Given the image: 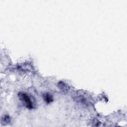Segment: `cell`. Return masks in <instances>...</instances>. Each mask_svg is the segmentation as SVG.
<instances>
[{
	"label": "cell",
	"mask_w": 127,
	"mask_h": 127,
	"mask_svg": "<svg viewBox=\"0 0 127 127\" xmlns=\"http://www.w3.org/2000/svg\"><path fill=\"white\" fill-rule=\"evenodd\" d=\"M19 97L20 100L24 104L25 106L29 109H32L33 107V103L31 100L30 97L24 93H20Z\"/></svg>",
	"instance_id": "6da1fadb"
},
{
	"label": "cell",
	"mask_w": 127,
	"mask_h": 127,
	"mask_svg": "<svg viewBox=\"0 0 127 127\" xmlns=\"http://www.w3.org/2000/svg\"><path fill=\"white\" fill-rule=\"evenodd\" d=\"M43 98L44 100L47 103H50L53 101L52 96L49 93H46L44 95H43Z\"/></svg>",
	"instance_id": "7a4b0ae2"
},
{
	"label": "cell",
	"mask_w": 127,
	"mask_h": 127,
	"mask_svg": "<svg viewBox=\"0 0 127 127\" xmlns=\"http://www.w3.org/2000/svg\"><path fill=\"white\" fill-rule=\"evenodd\" d=\"M10 121L9 116H8V115H5V116H4V117L2 119V122L3 124L4 123H9Z\"/></svg>",
	"instance_id": "3957f363"
}]
</instances>
